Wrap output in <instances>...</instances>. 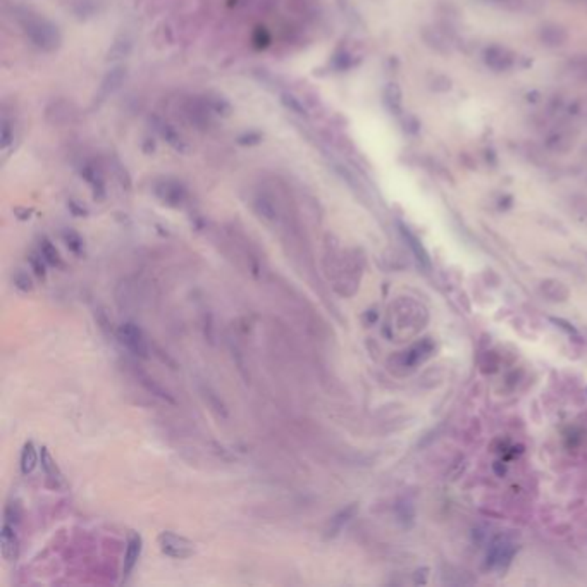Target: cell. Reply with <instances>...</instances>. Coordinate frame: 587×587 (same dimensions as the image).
<instances>
[{
  "label": "cell",
  "instance_id": "cell-1",
  "mask_svg": "<svg viewBox=\"0 0 587 587\" xmlns=\"http://www.w3.org/2000/svg\"><path fill=\"white\" fill-rule=\"evenodd\" d=\"M21 28H23L24 35L28 36L35 47L45 52H52L59 47L61 43V33L57 30L56 24L49 21L47 17L40 16V14L31 13V10H23L17 16Z\"/></svg>",
  "mask_w": 587,
  "mask_h": 587
},
{
  "label": "cell",
  "instance_id": "cell-2",
  "mask_svg": "<svg viewBox=\"0 0 587 587\" xmlns=\"http://www.w3.org/2000/svg\"><path fill=\"white\" fill-rule=\"evenodd\" d=\"M159 545H161L162 553H166L171 558H177V560L190 558L191 554L195 553L193 542L188 541L186 538H181V536L174 534L171 531L161 532V536H159Z\"/></svg>",
  "mask_w": 587,
  "mask_h": 587
},
{
  "label": "cell",
  "instance_id": "cell-3",
  "mask_svg": "<svg viewBox=\"0 0 587 587\" xmlns=\"http://www.w3.org/2000/svg\"><path fill=\"white\" fill-rule=\"evenodd\" d=\"M485 66L491 67L492 71L503 72L512 70L513 64H515V56L510 52L506 47L501 45H491L484 50L483 54Z\"/></svg>",
  "mask_w": 587,
  "mask_h": 587
},
{
  "label": "cell",
  "instance_id": "cell-4",
  "mask_svg": "<svg viewBox=\"0 0 587 587\" xmlns=\"http://www.w3.org/2000/svg\"><path fill=\"white\" fill-rule=\"evenodd\" d=\"M154 191L164 204L172 205V207L181 205L186 198V190L183 188V184L172 179H161L155 184Z\"/></svg>",
  "mask_w": 587,
  "mask_h": 587
},
{
  "label": "cell",
  "instance_id": "cell-5",
  "mask_svg": "<svg viewBox=\"0 0 587 587\" xmlns=\"http://www.w3.org/2000/svg\"><path fill=\"white\" fill-rule=\"evenodd\" d=\"M119 339L128 350H131L135 355H140V357H147L148 346L147 341L143 338V332L136 328L135 324H124L119 329Z\"/></svg>",
  "mask_w": 587,
  "mask_h": 587
},
{
  "label": "cell",
  "instance_id": "cell-6",
  "mask_svg": "<svg viewBox=\"0 0 587 587\" xmlns=\"http://www.w3.org/2000/svg\"><path fill=\"white\" fill-rule=\"evenodd\" d=\"M422 38L426 45L433 49L434 52L441 54V56L451 54V38H449V35L444 31L443 26H426L422 30Z\"/></svg>",
  "mask_w": 587,
  "mask_h": 587
},
{
  "label": "cell",
  "instance_id": "cell-7",
  "mask_svg": "<svg viewBox=\"0 0 587 587\" xmlns=\"http://www.w3.org/2000/svg\"><path fill=\"white\" fill-rule=\"evenodd\" d=\"M539 40L549 49H560L568 42V31L561 24L546 23L539 28Z\"/></svg>",
  "mask_w": 587,
  "mask_h": 587
},
{
  "label": "cell",
  "instance_id": "cell-8",
  "mask_svg": "<svg viewBox=\"0 0 587 587\" xmlns=\"http://www.w3.org/2000/svg\"><path fill=\"white\" fill-rule=\"evenodd\" d=\"M575 143V135H572L570 129L556 128L546 136V147L548 150L556 152V154H565L570 150Z\"/></svg>",
  "mask_w": 587,
  "mask_h": 587
},
{
  "label": "cell",
  "instance_id": "cell-9",
  "mask_svg": "<svg viewBox=\"0 0 587 587\" xmlns=\"http://www.w3.org/2000/svg\"><path fill=\"white\" fill-rule=\"evenodd\" d=\"M0 552L2 558L6 561H16L19 556V542H17L14 529L9 524L2 525V532H0Z\"/></svg>",
  "mask_w": 587,
  "mask_h": 587
},
{
  "label": "cell",
  "instance_id": "cell-10",
  "mask_svg": "<svg viewBox=\"0 0 587 587\" xmlns=\"http://www.w3.org/2000/svg\"><path fill=\"white\" fill-rule=\"evenodd\" d=\"M140 553H141V538L138 534H133L131 538H129L128 548H126V554H124V563H122V575H124V579H128L129 575H131L133 568H135L136 563H138Z\"/></svg>",
  "mask_w": 587,
  "mask_h": 587
},
{
  "label": "cell",
  "instance_id": "cell-11",
  "mask_svg": "<svg viewBox=\"0 0 587 587\" xmlns=\"http://www.w3.org/2000/svg\"><path fill=\"white\" fill-rule=\"evenodd\" d=\"M355 512H357V505H351V506H348V508L341 510L339 513H336V515L331 518V522H329V527H328V531H325V536H328V538H335V536L338 534L343 527H345L348 522H350V518L355 515Z\"/></svg>",
  "mask_w": 587,
  "mask_h": 587
},
{
  "label": "cell",
  "instance_id": "cell-12",
  "mask_svg": "<svg viewBox=\"0 0 587 587\" xmlns=\"http://www.w3.org/2000/svg\"><path fill=\"white\" fill-rule=\"evenodd\" d=\"M384 104H386V107L393 114H400L401 112V90L396 83H389L384 88Z\"/></svg>",
  "mask_w": 587,
  "mask_h": 587
},
{
  "label": "cell",
  "instance_id": "cell-13",
  "mask_svg": "<svg viewBox=\"0 0 587 587\" xmlns=\"http://www.w3.org/2000/svg\"><path fill=\"white\" fill-rule=\"evenodd\" d=\"M157 129H159V133H161L162 138L168 141L172 148H176V150H179V152L184 150V141L176 131H174L172 126H169L168 122H164V121H159Z\"/></svg>",
  "mask_w": 587,
  "mask_h": 587
},
{
  "label": "cell",
  "instance_id": "cell-14",
  "mask_svg": "<svg viewBox=\"0 0 587 587\" xmlns=\"http://www.w3.org/2000/svg\"><path fill=\"white\" fill-rule=\"evenodd\" d=\"M36 463H38V455H36L33 443H26L23 453H21V470H23V474L33 472Z\"/></svg>",
  "mask_w": 587,
  "mask_h": 587
},
{
  "label": "cell",
  "instance_id": "cell-15",
  "mask_svg": "<svg viewBox=\"0 0 587 587\" xmlns=\"http://www.w3.org/2000/svg\"><path fill=\"white\" fill-rule=\"evenodd\" d=\"M281 102H282V105H284L286 108H289V111H291V112L298 114L300 118H307V115H309V112H307L305 105H303L302 100L296 99V97L293 95V93H289V92L281 93Z\"/></svg>",
  "mask_w": 587,
  "mask_h": 587
},
{
  "label": "cell",
  "instance_id": "cell-16",
  "mask_svg": "<svg viewBox=\"0 0 587 587\" xmlns=\"http://www.w3.org/2000/svg\"><path fill=\"white\" fill-rule=\"evenodd\" d=\"M83 176L88 181V184H92L93 191H95V197L97 193H104V179L102 176H100L99 169L93 168V166H86L85 171H83Z\"/></svg>",
  "mask_w": 587,
  "mask_h": 587
},
{
  "label": "cell",
  "instance_id": "cell-17",
  "mask_svg": "<svg viewBox=\"0 0 587 587\" xmlns=\"http://www.w3.org/2000/svg\"><path fill=\"white\" fill-rule=\"evenodd\" d=\"M40 252H42L43 259H45L49 264H52V266H59V264H61L59 253H57V250L54 248V245L49 240H43L42 241V246H40Z\"/></svg>",
  "mask_w": 587,
  "mask_h": 587
},
{
  "label": "cell",
  "instance_id": "cell-18",
  "mask_svg": "<svg viewBox=\"0 0 587 587\" xmlns=\"http://www.w3.org/2000/svg\"><path fill=\"white\" fill-rule=\"evenodd\" d=\"M42 467H43V470L47 472V476L52 477V479H56V481H61L59 470H57V467H56V463H54L52 456L49 455V451H47L45 448H42Z\"/></svg>",
  "mask_w": 587,
  "mask_h": 587
},
{
  "label": "cell",
  "instance_id": "cell-19",
  "mask_svg": "<svg viewBox=\"0 0 587 587\" xmlns=\"http://www.w3.org/2000/svg\"><path fill=\"white\" fill-rule=\"evenodd\" d=\"M122 70H112L111 71V74L107 76V78L104 79V85H102V88L105 90V92H114L115 88H118L119 86V83L122 81V72H121Z\"/></svg>",
  "mask_w": 587,
  "mask_h": 587
},
{
  "label": "cell",
  "instance_id": "cell-20",
  "mask_svg": "<svg viewBox=\"0 0 587 587\" xmlns=\"http://www.w3.org/2000/svg\"><path fill=\"white\" fill-rule=\"evenodd\" d=\"M570 70L574 74H577L579 78L587 79V56L577 57L570 63Z\"/></svg>",
  "mask_w": 587,
  "mask_h": 587
},
{
  "label": "cell",
  "instance_id": "cell-21",
  "mask_svg": "<svg viewBox=\"0 0 587 587\" xmlns=\"http://www.w3.org/2000/svg\"><path fill=\"white\" fill-rule=\"evenodd\" d=\"M14 284H16V288H19L21 291H30V289L33 288L30 276H28L26 273H23V271H17V273L14 274Z\"/></svg>",
  "mask_w": 587,
  "mask_h": 587
},
{
  "label": "cell",
  "instance_id": "cell-22",
  "mask_svg": "<svg viewBox=\"0 0 587 587\" xmlns=\"http://www.w3.org/2000/svg\"><path fill=\"white\" fill-rule=\"evenodd\" d=\"M21 520V506L17 503H10L6 508V524H17Z\"/></svg>",
  "mask_w": 587,
  "mask_h": 587
},
{
  "label": "cell",
  "instance_id": "cell-23",
  "mask_svg": "<svg viewBox=\"0 0 587 587\" xmlns=\"http://www.w3.org/2000/svg\"><path fill=\"white\" fill-rule=\"evenodd\" d=\"M431 86H433L434 90H437V92H448V90L451 88V81H449L448 78H444V76H436Z\"/></svg>",
  "mask_w": 587,
  "mask_h": 587
},
{
  "label": "cell",
  "instance_id": "cell-24",
  "mask_svg": "<svg viewBox=\"0 0 587 587\" xmlns=\"http://www.w3.org/2000/svg\"><path fill=\"white\" fill-rule=\"evenodd\" d=\"M30 262H31V266H33L36 276H38V278H45V267H43V264H42V257L31 255L30 257Z\"/></svg>",
  "mask_w": 587,
  "mask_h": 587
},
{
  "label": "cell",
  "instance_id": "cell-25",
  "mask_svg": "<svg viewBox=\"0 0 587 587\" xmlns=\"http://www.w3.org/2000/svg\"><path fill=\"white\" fill-rule=\"evenodd\" d=\"M66 240H67V245H70L71 248L74 250V252H78L79 246H81V240H79L78 234L71 233V231H70V234H66Z\"/></svg>",
  "mask_w": 587,
  "mask_h": 587
}]
</instances>
